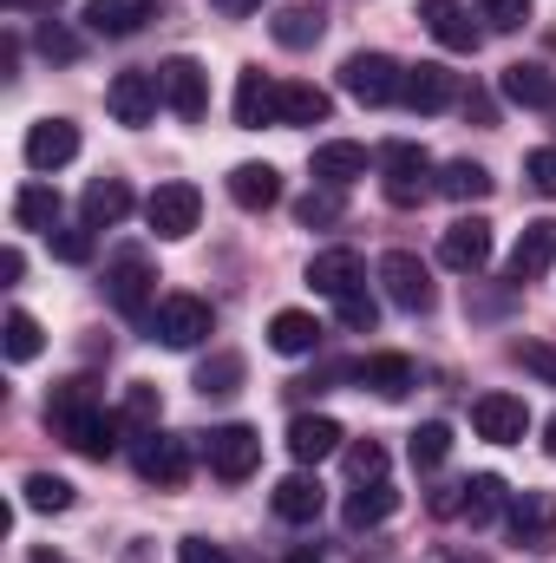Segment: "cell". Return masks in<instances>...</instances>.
<instances>
[{
	"label": "cell",
	"mask_w": 556,
	"mask_h": 563,
	"mask_svg": "<svg viewBox=\"0 0 556 563\" xmlns=\"http://www.w3.org/2000/svg\"><path fill=\"white\" fill-rule=\"evenodd\" d=\"M46 426H53L79 459H112V452H119V420L105 413L99 380H86V374H73V380H59V387L46 394Z\"/></svg>",
	"instance_id": "cell-1"
},
{
	"label": "cell",
	"mask_w": 556,
	"mask_h": 563,
	"mask_svg": "<svg viewBox=\"0 0 556 563\" xmlns=\"http://www.w3.org/2000/svg\"><path fill=\"white\" fill-rule=\"evenodd\" d=\"M380 190H387V203L393 210H413V203H425L432 190H438V170H432V157L419 151L413 139H393V144H380Z\"/></svg>",
	"instance_id": "cell-2"
},
{
	"label": "cell",
	"mask_w": 556,
	"mask_h": 563,
	"mask_svg": "<svg viewBox=\"0 0 556 563\" xmlns=\"http://www.w3.org/2000/svg\"><path fill=\"white\" fill-rule=\"evenodd\" d=\"M210 334H216V308L203 295H164L151 308V341L164 347H203Z\"/></svg>",
	"instance_id": "cell-3"
},
{
	"label": "cell",
	"mask_w": 556,
	"mask_h": 563,
	"mask_svg": "<svg viewBox=\"0 0 556 563\" xmlns=\"http://www.w3.org/2000/svg\"><path fill=\"white\" fill-rule=\"evenodd\" d=\"M105 295H112V308L125 321H151V308H157V269H151V256L144 250H119L105 263Z\"/></svg>",
	"instance_id": "cell-4"
},
{
	"label": "cell",
	"mask_w": 556,
	"mask_h": 563,
	"mask_svg": "<svg viewBox=\"0 0 556 563\" xmlns=\"http://www.w3.org/2000/svg\"><path fill=\"white\" fill-rule=\"evenodd\" d=\"M203 459H210V472L223 478V485H243L256 465H263V432L256 426H216L210 439H203Z\"/></svg>",
	"instance_id": "cell-5"
},
{
	"label": "cell",
	"mask_w": 556,
	"mask_h": 563,
	"mask_svg": "<svg viewBox=\"0 0 556 563\" xmlns=\"http://www.w3.org/2000/svg\"><path fill=\"white\" fill-rule=\"evenodd\" d=\"M157 92H164V106H170L184 125H197V119L210 112V73H203L190 53H177V59L157 66Z\"/></svg>",
	"instance_id": "cell-6"
},
{
	"label": "cell",
	"mask_w": 556,
	"mask_h": 563,
	"mask_svg": "<svg viewBox=\"0 0 556 563\" xmlns=\"http://www.w3.org/2000/svg\"><path fill=\"white\" fill-rule=\"evenodd\" d=\"M144 223H151L164 243L190 236V230L203 223V190H197V184H157V190L144 197Z\"/></svg>",
	"instance_id": "cell-7"
},
{
	"label": "cell",
	"mask_w": 556,
	"mask_h": 563,
	"mask_svg": "<svg viewBox=\"0 0 556 563\" xmlns=\"http://www.w3.org/2000/svg\"><path fill=\"white\" fill-rule=\"evenodd\" d=\"M380 288H387V301L400 308V314H432V276H425V263H419L413 250H387L380 256Z\"/></svg>",
	"instance_id": "cell-8"
},
{
	"label": "cell",
	"mask_w": 556,
	"mask_h": 563,
	"mask_svg": "<svg viewBox=\"0 0 556 563\" xmlns=\"http://www.w3.org/2000/svg\"><path fill=\"white\" fill-rule=\"evenodd\" d=\"M400 79H407V66H393L387 53H347V66H341V86L360 106H393L400 99Z\"/></svg>",
	"instance_id": "cell-9"
},
{
	"label": "cell",
	"mask_w": 556,
	"mask_h": 563,
	"mask_svg": "<svg viewBox=\"0 0 556 563\" xmlns=\"http://www.w3.org/2000/svg\"><path fill=\"white\" fill-rule=\"evenodd\" d=\"M491 223L485 217H458L445 236H438V263L452 269V276H485L491 269Z\"/></svg>",
	"instance_id": "cell-10"
},
{
	"label": "cell",
	"mask_w": 556,
	"mask_h": 563,
	"mask_svg": "<svg viewBox=\"0 0 556 563\" xmlns=\"http://www.w3.org/2000/svg\"><path fill=\"white\" fill-rule=\"evenodd\" d=\"M138 478L144 485H157V492H177L184 478H190V439H177V432H144L138 439Z\"/></svg>",
	"instance_id": "cell-11"
},
{
	"label": "cell",
	"mask_w": 556,
	"mask_h": 563,
	"mask_svg": "<svg viewBox=\"0 0 556 563\" xmlns=\"http://www.w3.org/2000/svg\"><path fill=\"white\" fill-rule=\"evenodd\" d=\"M236 125H243V132L281 125V79H269L263 66H243V73H236Z\"/></svg>",
	"instance_id": "cell-12"
},
{
	"label": "cell",
	"mask_w": 556,
	"mask_h": 563,
	"mask_svg": "<svg viewBox=\"0 0 556 563\" xmlns=\"http://www.w3.org/2000/svg\"><path fill=\"white\" fill-rule=\"evenodd\" d=\"M471 426H478V439H491V445H518V439L531 432V407H524L518 394H478V400H471Z\"/></svg>",
	"instance_id": "cell-13"
},
{
	"label": "cell",
	"mask_w": 556,
	"mask_h": 563,
	"mask_svg": "<svg viewBox=\"0 0 556 563\" xmlns=\"http://www.w3.org/2000/svg\"><path fill=\"white\" fill-rule=\"evenodd\" d=\"M419 20H425V33H432L445 53H478V46H485V33L471 26V7H465V0H419Z\"/></svg>",
	"instance_id": "cell-14"
},
{
	"label": "cell",
	"mask_w": 556,
	"mask_h": 563,
	"mask_svg": "<svg viewBox=\"0 0 556 563\" xmlns=\"http://www.w3.org/2000/svg\"><path fill=\"white\" fill-rule=\"evenodd\" d=\"M157 106H164L157 73H119V79L105 86V112H112L119 125H151V119H157Z\"/></svg>",
	"instance_id": "cell-15"
},
{
	"label": "cell",
	"mask_w": 556,
	"mask_h": 563,
	"mask_svg": "<svg viewBox=\"0 0 556 563\" xmlns=\"http://www.w3.org/2000/svg\"><path fill=\"white\" fill-rule=\"evenodd\" d=\"M551 263H556V223H551V217H537V223H524V236H518V250H511L504 276H511V288H524V282L551 276Z\"/></svg>",
	"instance_id": "cell-16"
},
{
	"label": "cell",
	"mask_w": 556,
	"mask_h": 563,
	"mask_svg": "<svg viewBox=\"0 0 556 563\" xmlns=\"http://www.w3.org/2000/svg\"><path fill=\"white\" fill-rule=\"evenodd\" d=\"M157 20V0H86V33L99 40H132Z\"/></svg>",
	"instance_id": "cell-17"
},
{
	"label": "cell",
	"mask_w": 556,
	"mask_h": 563,
	"mask_svg": "<svg viewBox=\"0 0 556 563\" xmlns=\"http://www.w3.org/2000/svg\"><path fill=\"white\" fill-rule=\"evenodd\" d=\"M504 518H511V538H518L524 551H544L556 538V492H524V498H511Z\"/></svg>",
	"instance_id": "cell-18"
},
{
	"label": "cell",
	"mask_w": 556,
	"mask_h": 563,
	"mask_svg": "<svg viewBox=\"0 0 556 563\" xmlns=\"http://www.w3.org/2000/svg\"><path fill=\"white\" fill-rule=\"evenodd\" d=\"M308 288H314V295H327V301H341V295L367 288V263H360V250H321V256L308 263Z\"/></svg>",
	"instance_id": "cell-19"
},
{
	"label": "cell",
	"mask_w": 556,
	"mask_h": 563,
	"mask_svg": "<svg viewBox=\"0 0 556 563\" xmlns=\"http://www.w3.org/2000/svg\"><path fill=\"white\" fill-rule=\"evenodd\" d=\"M308 170H314V184H327V190H347L354 177H367V144H354V139H327V144H314Z\"/></svg>",
	"instance_id": "cell-20"
},
{
	"label": "cell",
	"mask_w": 556,
	"mask_h": 563,
	"mask_svg": "<svg viewBox=\"0 0 556 563\" xmlns=\"http://www.w3.org/2000/svg\"><path fill=\"white\" fill-rule=\"evenodd\" d=\"M452 73L438 66V59H419V66H407V79H400V106L407 112H445L452 106Z\"/></svg>",
	"instance_id": "cell-21"
},
{
	"label": "cell",
	"mask_w": 556,
	"mask_h": 563,
	"mask_svg": "<svg viewBox=\"0 0 556 563\" xmlns=\"http://www.w3.org/2000/svg\"><path fill=\"white\" fill-rule=\"evenodd\" d=\"M79 157V125L73 119H40L33 132H26V164L33 170H59V164H73Z\"/></svg>",
	"instance_id": "cell-22"
},
{
	"label": "cell",
	"mask_w": 556,
	"mask_h": 563,
	"mask_svg": "<svg viewBox=\"0 0 556 563\" xmlns=\"http://www.w3.org/2000/svg\"><path fill=\"white\" fill-rule=\"evenodd\" d=\"M269 505H276L281 525H314V518L327 511V492H321V478H308V472H288L276 492H269Z\"/></svg>",
	"instance_id": "cell-23"
},
{
	"label": "cell",
	"mask_w": 556,
	"mask_h": 563,
	"mask_svg": "<svg viewBox=\"0 0 556 563\" xmlns=\"http://www.w3.org/2000/svg\"><path fill=\"white\" fill-rule=\"evenodd\" d=\"M341 439H347V432L327 420V413H301V420L288 426V459H294V465H321V459L341 452Z\"/></svg>",
	"instance_id": "cell-24"
},
{
	"label": "cell",
	"mask_w": 556,
	"mask_h": 563,
	"mask_svg": "<svg viewBox=\"0 0 556 563\" xmlns=\"http://www.w3.org/2000/svg\"><path fill=\"white\" fill-rule=\"evenodd\" d=\"M79 217H86L92 230L125 223V217H132V184H125V177H92L86 197H79Z\"/></svg>",
	"instance_id": "cell-25"
},
{
	"label": "cell",
	"mask_w": 556,
	"mask_h": 563,
	"mask_svg": "<svg viewBox=\"0 0 556 563\" xmlns=\"http://www.w3.org/2000/svg\"><path fill=\"white\" fill-rule=\"evenodd\" d=\"M230 203H236V210H276L281 203V170L276 164H236V170H230Z\"/></svg>",
	"instance_id": "cell-26"
},
{
	"label": "cell",
	"mask_w": 556,
	"mask_h": 563,
	"mask_svg": "<svg viewBox=\"0 0 556 563\" xmlns=\"http://www.w3.org/2000/svg\"><path fill=\"white\" fill-rule=\"evenodd\" d=\"M393 511H400V492H393L387 478H367V485L347 492V511H341V518H347V531H374V525H387Z\"/></svg>",
	"instance_id": "cell-27"
},
{
	"label": "cell",
	"mask_w": 556,
	"mask_h": 563,
	"mask_svg": "<svg viewBox=\"0 0 556 563\" xmlns=\"http://www.w3.org/2000/svg\"><path fill=\"white\" fill-rule=\"evenodd\" d=\"M498 92H504L511 106H544V112H551V106H556V73L531 66V59H518V66H504V73H498Z\"/></svg>",
	"instance_id": "cell-28"
},
{
	"label": "cell",
	"mask_w": 556,
	"mask_h": 563,
	"mask_svg": "<svg viewBox=\"0 0 556 563\" xmlns=\"http://www.w3.org/2000/svg\"><path fill=\"white\" fill-rule=\"evenodd\" d=\"M360 380L380 394V400H407L419 387V367L407 354H367V367H360Z\"/></svg>",
	"instance_id": "cell-29"
},
{
	"label": "cell",
	"mask_w": 556,
	"mask_h": 563,
	"mask_svg": "<svg viewBox=\"0 0 556 563\" xmlns=\"http://www.w3.org/2000/svg\"><path fill=\"white\" fill-rule=\"evenodd\" d=\"M13 223H20V230H59V190H53L46 177L20 184V190H13Z\"/></svg>",
	"instance_id": "cell-30"
},
{
	"label": "cell",
	"mask_w": 556,
	"mask_h": 563,
	"mask_svg": "<svg viewBox=\"0 0 556 563\" xmlns=\"http://www.w3.org/2000/svg\"><path fill=\"white\" fill-rule=\"evenodd\" d=\"M334 99L308 79H281V125H327Z\"/></svg>",
	"instance_id": "cell-31"
},
{
	"label": "cell",
	"mask_w": 556,
	"mask_h": 563,
	"mask_svg": "<svg viewBox=\"0 0 556 563\" xmlns=\"http://www.w3.org/2000/svg\"><path fill=\"white\" fill-rule=\"evenodd\" d=\"M269 347L276 354H314L321 347V321L308 308H281L276 321H269Z\"/></svg>",
	"instance_id": "cell-32"
},
{
	"label": "cell",
	"mask_w": 556,
	"mask_h": 563,
	"mask_svg": "<svg viewBox=\"0 0 556 563\" xmlns=\"http://www.w3.org/2000/svg\"><path fill=\"white\" fill-rule=\"evenodd\" d=\"M321 26H327V20H321L314 7H281L276 20H269V33H276V46H288V53H308V46L321 40Z\"/></svg>",
	"instance_id": "cell-33"
},
{
	"label": "cell",
	"mask_w": 556,
	"mask_h": 563,
	"mask_svg": "<svg viewBox=\"0 0 556 563\" xmlns=\"http://www.w3.org/2000/svg\"><path fill=\"white\" fill-rule=\"evenodd\" d=\"M438 197H452V203H478V197H491V170L471 164V157H458V164L438 170Z\"/></svg>",
	"instance_id": "cell-34"
},
{
	"label": "cell",
	"mask_w": 556,
	"mask_h": 563,
	"mask_svg": "<svg viewBox=\"0 0 556 563\" xmlns=\"http://www.w3.org/2000/svg\"><path fill=\"white\" fill-rule=\"evenodd\" d=\"M0 341H7V361H13V367H26V361H40V347H46V334H40V321H33L26 308H13V314H7V328H0Z\"/></svg>",
	"instance_id": "cell-35"
},
{
	"label": "cell",
	"mask_w": 556,
	"mask_h": 563,
	"mask_svg": "<svg viewBox=\"0 0 556 563\" xmlns=\"http://www.w3.org/2000/svg\"><path fill=\"white\" fill-rule=\"evenodd\" d=\"M20 505L26 511H73V485L53 478V472H26L20 478Z\"/></svg>",
	"instance_id": "cell-36"
},
{
	"label": "cell",
	"mask_w": 556,
	"mask_h": 563,
	"mask_svg": "<svg viewBox=\"0 0 556 563\" xmlns=\"http://www.w3.org/2000/svg\"><path fill=\"white\" fill-rule=\"evenodd\" d=\"M498 511H504V478H491V472L465 478V511H458V518H471V525H491Z\"/></svg>",
	"instance_id": "cell-37"
},
{
	"label": "cell",
	"mask_w": 556,
	"mask_h": 563,
	"mask_svg": "<svg viewBox=\"0 0 556 563\" xmlns=\"http://www.w3.org/2000/svg\"><path fill=\"white\" fill-rule=\"evenodd\" d=\"M407 452H413V465H419V472L445 465V459H452V426H445V420H425V426L413 432V439H407Z\"/></svg>",
	"instance_id": "cell-38"
},
{
	"label": "cell",
	"mask_w": 556,
	"mask_h": 563,
	"mask_svg": "<svg viewBox=\"0 0 556 563\" xmlns=\"http://www.w3.org/2000/svg\"><path fill=\"white\" fill-rule=\"evenodd\" d=\"M236 380H243V354H230V347L197 367V394H236Z\"/></svg>",
	"instance_id": "cell-39"
},
{
	"label": "cell",
	"mask_w": 556,
	"mask_h": 563,
	"mask_svg": "<svg viewBox=\"0 0 556 563\" xmlns=\"http://www.w3.org/2000/svg\"><path fill=\"white\" fill-rule=\"evenodd\" d=\"M157 413H164L157 387H151V380H132V387H125V407H119V420L138 426V432H157Z\"/></svg>",
	"instance_id": "cell-40"
},
{
	"label": "cell",
	"mask_w": 556,
	"mask_h": 563,
	"mask_svg": "<svg viewBox=\"0 0 556 563\" xmlns=\"http://www.w3.org/2000/svg\"><path fill=\"white\" fill-rule=\"evenodd\" d=\"M294 223H301V230H327V223H341V190H327V184L308 190V197L294 203Z\"/></svg>",
	"instance_id": "cell-41"
},
{
	"label": "cell",
	"mask_w": 556,
	"mask_h": 563,
	"mask_svg": "<svg viewBox=\"0 0 556 563\" xmlns=\"http://www.w3.org/2000/svg\"><path fill=\"white\" fill-rule=\"evenodd\" d=\"M334 314H341V328H347V334H374L380 301H374L367 288H354V295H341V301H334Z\"/></svg>",
	"instance_id": "cell-42"
},
{
	"label": "cell",
	"mask_w": 556,
	"mask_h": 563,
	"mask_svg": "<svg viewBox=\"0 0 556 563\" xmlns=\"http://www.w3.org/2000/svg\"><path fill=\"white\" fill-rule=\"evenodd\" d=\"M347 472H354V485L387 478V445H380V439H354V445H347Z\"/></svg>",
	"instance_id": "cell-43"
},
{
	"label": "cell",
	"mask_w": 556,
	"mask_h": 563,
	"mask_svg": "<svg viewBox=\"0 0 556 563\" xmlns=\"http://www.w3.org/2000/svg\"><path fill=\"white\" fill-rule=\"evenodd\" d=\"M46 243H53L59 263H92V223H79V230H46Z\"/></svg>",
	"instance_id": "cell-44"
},
{
	"label": "cell",
	"mask_w": 556,
	"mask_h": 563,
	"mask_svg": "<svg viewBox=\"0 0 556 563\" xmlns=\"http://www.w3.org/2000/svg\"><path fill=\"white\" fill-rule=\"evenodd\" d=\"M478 20L498 26V33H518L531 20V0H478Z\"/></svg>",
	"instance_id": "cell-45"
},
{
	"label": "cell",
	"mask_w": 556,
	"mask_h": 563,
	"mask_svg": "<svg viewBox=\"0 0 556 563\" xmlns=\"http://www.w3.org/2000/svg\"><path fill=\"white\" fill-rule=\"evenodd\" d=\"M518 361H524V374H537L544 387H556V347H544V341H524V347H518Z\"/></svg>",
	"instance_id": "cell-46"
},
{
	"label": "cell",
	"mask_w": 556,
	"mask_h": 563,
	"mask_svg": "<svg viewBox=\"0 0 556 563\" xmlns=\"http://www.w3.org/2000/svg\"><path fill=\"white\" fill-rule=\"evenodd\" d=\"M524 177H531L544 197H556V144H544V151H531V157H524Z\"/></svg>",
	"instance_id": "cell-47"
},
{
	"label": "cell",
	"mask_w": 556,
	"mask_h": 563,
	"mask_svg": "<svg viewBox=\"0 0 556 563\" xmlns=\"http://www.w3.org/2000/svg\"><path fill=\"white\" fill-rule=\"evenodd\" d=\"M33 46H40V53H46V59H79V40H73V33H66V26H53V20H46V26H40V40H33Z\"/></svg>",
	"instance_id": "cell-48"
},
{
	"label": "cell",
	"mask_w": 556,
	"mask_h": 563,
	"mask_svg": "<svg viewBox=\"0 0 556 563\" xmlns=\"http://www.w3.org/2000/svg\"><path fill=\"white\" fill-rule=\"evenodd\" d=\"M177 563H230V551L210 544V538H184V544H177Z\"/></svg>",
	"instance_id": "cell-49"
},
{
	"label": "cell",
	"mask_w": 556,
	"mask_h": 563,
	"mask_svg": "<svg viewBox=\"0 0 556 563\" xmlns=\"http://www.w3.org/2000/svg\"><path fill=\"white\" fill-rule=\"evenodd\" d=\"M26 276V256L20 250H0V282H20Z\"/></svg>",
	"instance_id": "cell-50"
},
{
	"label": "cell",
	"mask_w": 556,
	"mask_h": 563,
	"mask_svg": "<svg viewBox=\"0 0 556 563\" xmlns=\"http://www.w3.org/2000/svg\"><path fill=\"white\" fill-rule=\"evenodd\" d=\"M0 7H13V13H46V20L59 13V0H0Z\"/></svg>",
	"instance_id": "cell-51"
},
{
	"label": "cell",
	"mask_w": 556,
	"mask_h": 563,
	"mask_svg": "<svg viewBox=\"0 0 556 563\" xmlns=\"http://www.w3.org/2000/svg\"><path fill=\"white\" fill-rule=\"evenodd\" d=\"M210 7H216V13H230V20H243V13H256L263 0H210Z\"/></svg>",
	"instance_id": "cell-52"
},
{
	"label": "cell",
	"mask_w": 556,
	"mask_h": 563,
	"mask_svg": "<svg viewBox=\"0 0 556 563\" xmlns=\"http://www.w3.org/2000/svg\"><path fill=\"white\" fill-rule=\"evenodd\" d=\"M281 563H321V551H314V544H294V551H288Z\"/></svg>",
	"instance_id": "cell-53"
},
{
	"label": "cell",
	"mask_w": 556,
	"mask_h": 563,
	"mask_svg": "<svg viewBox=\"0 0 556 563\" xmlns=\"http://www.w3.org/2000/svg\"><path fill=\"white\" fill-rule=\"evenodd\" d=\"M544 452L556 459V413H551V426H544Z\"/></svg>",
	"instance_id": "cell-54"
},
{
	"label": "cell",
	"mask_w": 556,
	"mask_h": 563,
	"mask_svg": "<svg viewBox=\"0 0 556 563\" xmlns=\"http://www.w3.org/2000/svg\"><path fill=\"white\" fill-rule=\"evenodd\" d=\"M33 563H66V558H53V551H33Z\"/></svg>",
	"instance_id": "cell-55"
},
{
	"label": "cell",
	"mask_w": 556,
	"mask_h": 563,
	"mask_svg": "<svg viewBox=\"0 0 556 563\" xmlns=\"http://www.w3.org/2000/svg\"><path fill=\"white\" fill-rule=\"evenodd\" d=\"M551 119H556V106H551Z\"/></svg>",
	"instance_id": "cell-56"
}]
</instances>
